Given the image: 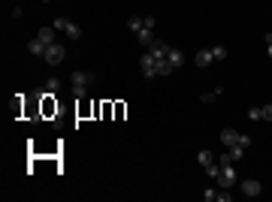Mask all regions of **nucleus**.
<instances>
[{
    "label": "nucleus",
    "mask_w": 272,
    "mask_h": 202,
    "mask_svg": "<svg viewBox=\"0 0 272 202\" xmlns=\"http://www.w3.org/2000/svg\"><path fill=\"white\" fill-rule=\"evenodd\" d=\"M221 90H224V88H215V90H209V94H203L199 100H203V103H215L218 97H221Z\"/></svg>",
    "instance_id": "obj_17"
},
{
    "label": "nucleus",
    "mask_w": 272,
    "mask_h": 202,
    "mask_svg": "<svg viewBox=\"0 0 272 202\" xmlns=\"http://www.w3.org/2000/svg\"><path fill=\"white\" fill-rule=\"evenodd\" d=\"M266 45H269V48H266V54L272 58V33H266Z\"/></svg>",
    "instance_id": "obj_21"
},
{
    "label": "nucleus",
    "mask_w": 272,
    "mask_h": 202,
    "mask_svg": "<svg viewBox=\"0 0 272 202\" xmlns=\"http://www.w3.org/2000/svg\"><path fill=\"white\" fill-rule=\"evenodd\" d=\"M163 61H167L173 69H181V67H185V54H181L178 48H173V45H170V51H167V58H163Z\"/></svg>",
    "instance_id": "obj_7"
},
{
    "label": "nucleus",
    "mask_w": 272,
    "mask_h": 202,
    "mask_svg": "<svg viewBox=\"0 0 272 202\" xmlns=\"http://www.w3.org/2000/svg\"><path fill=\"white\" fill-rule=\"evenodd\" d=\"M64 58H67V51H64V45H61V43L49 45V48H46V54H43V61H46V64H51V67H58Z\"/></svg>",
    "instance_id": "obj_4"
},
{
    "label": "nucleus",
    "mask_w": 272,
    "mask_h": 202,
    "mask_svg": "<svg viewBox=\"0 0 272 202\" xmlns=\"http://www.w3.org/2000/svg\"><path fill=\"white\" fill-rule=\"evenodd\" d=\"M127 27H130L133 33H139V30L145 27V18H139V15H133V18H127Z\"/></svg>",
    "instance_id": "obj_15"
},
{
    "label": "nucleus",
    "mask_w": 272,
    "mask_h": 202,
    "mask_svg": "<svg viewBox=\"0 0 272 202\" xmlns=\"http://www.w3.org/2000/svg\"><path fill=\"white\" fill-rule=\"evenodd\" d=\"M46 48H49V45H46L43 40H36V36L27 43V51H30V54H36V58H43V54H46Z\"/></svg>",
    "instance_id": "obj_10"
},
{
    "label": "nucleus",
    "mask_w": 272,
    "mask_h": 202,
    "mask_svg": "<svg viewBox=\"0 0 272 202\" xmlns=\"http://www.w3.org/2000/svg\"><path fill=\"white\" fill-rule=\"evenodd\" d=\"M248 118H251V121H263V118H260V106H254L251 112H248Z\"/></svg>",
    "instance_id": "obj_20"
},
{
    "label": "nucleus",
    "mask_w": 272,
    "mask_h": 202,
    "mask_svg": "<svg viewBox=\"0 0 272 202\" xmlns=\"http://www.w3.org/2000/svg\"><path fill=\"white\" fill-rule=\"evenodd\" d=\"M239 130H233V127H224V130H221V145H224V148H233V145L236 142H239Z\"/></svg>",
    "instance_id": "obj_8"
},
{
    "label": "nucleus",
    "mask_w": 272,
    "mask_h": 202,
    "mask_svg": "<svg viewBox=\"0 0 272 202\" xmlns=\"http://www.w3.org/2000/svg\"><path fill=\"white\" fill-rule=\"evenodd\" d=\"M54 30H64L70 40H79V36H82V27H79V24H73L70 18H64V15H61V18H54Z\"/></svg>",
    "instance_id": "obj_3"
},
{
    "label": "nucleus",
    "mask_w": 272,
    "mask_h": 202,
    "mask_svg": "<svg viewBox=\"0 0 272 202\" xmlns=\"http://www.w3.org/2000/svg\"><path fill=\"white\" fill-rule=\"evenodd\" d=\"M36 40H43L46 45H54V27H40V30H36Z\"/></svg>",
    "instance_id": "obj_9"
},
{
    "label": "nucleus",
    "mask_w": 272,
    "mask_h": 202,
    "mask_svg": "<svg viewBox=\"0 0 272 202\" xmlns=\"http://www.w3.org/2000/svg\"><path fill=\"white\" fill-rule=\"evenodd\" d=\"M43 3H51V0H43Z\"/></svg>",
    "instance_id": "obj_22"
},
{
    "label": "nucleus",
    "mask_w": 272,
    "mask_h": 202,
    "mask_svg": "<svg viewBox=\"0 0 272 202\" xmlns=\"http://www.w3.org/2000/svg\"><path fill=\"white\" fill-rule=\"evenodd\" d=\"M148 51L154 54V58H167V51H170V45L163 43V40H154V43L148 45Z\"/></svg>",
    "instance_id": "obj_11"
},
{
    "label": "nucleus",
    "mask_w": 272,
    "mask_h": 202,
    "mask_svg": "<svg viewBox=\"0 0 272 202\" xmlns=\"http://www.w3.org/2000/svg\"><path fill=\"white\" fill-rule=\"evenodd\" d=\"M139 69H142V76H145V79H154V76H160V61L154 58L151 51H145V54H142V61H139Z\"/></svg>",
    "instance_id": "obj_2"
},
{
    "label": "nucleus",
    "mask_w": 272,
    "mask_h": 202,
    "mask_svg": "<svg viewBox=\"0 0 272 202\" xmlns=\"http://www.w3.org/2000/svg\"><path fill=\"white\" fill-rule=\"evenodd\" d=\"M154 27H142L139 33H136V40H139V45H151L154 43V33H151Z\"/></svg>",
    "instance_id": "obj_13"
},
{
    "label": "nucleus",
    "mask_w": 272,
    "mask_h": 202,
    "mask_svg": "<svg viewBox=\"0 0 272 202\" xmlns=\"http://www.w3.org/2000/svg\"><path fill=\"white\" fill-rule=\"evenodd\" d=\"M260 118L263 121H272V106H260Z\"/></svg>",
    "instance_id": "obj_19"
},
{
    "label": "nucleus",
    "mask_w": 272,
    "mask_h": 202,
    "mask_svg": "<svg viewBox=\"0 0 272 202\" xmlns=\"http://www.w3.org/2000/svg\"><path fill=\"white\" fill-rule=\"evenodd\" d=\"M203 199H206V202H218V190H215V187H206V190H203Z\"/></svg>",
    "instance_id": "obj_18"
},
{
    "label": "nucleus",
    "mask_w": 272,
    "mask_h": 202,
    "mask_svg": "<svg viewBox=\"0 0 272 202\" xmlns=\"http://www.w3.org/2000/svg\"><path fill=\"white\" fill-rule=\"evenodd\" d=\"M194 61H197V67H212V64H215V61H212V51H209V48H199Z\"/></svg>",
    "instance_id": "obj_12"
},
{
    "label": "nucleus",
    "mask_w": 272,
    "mask_h": 202,
    "mask_svg": "<svg viewBox=\"0 0 272 202\" xmlns=\"http://www.w3.org/2000/svg\"><path fill=\"white\" fill-rule=\"evenodd\" d=\"M239 190H242L248 199H254V196H260V190H263V187H260V181H257V178H245L242 184H239Z\"/></svg>",
    "instance_id": "obj_6"
},
{
    "label": "nucleus",
    "mask_w": 272,
    "mask_h": 202,
    "mask_svg": "<svg viewBox=\"0 0 272 202\" xmlns=\"http://www.w3.org/2000/svg\"><path fill=\"white\" fill-rule=\"evenodd\" d=\"M97 82V76H94V72H88V69H76V72H73V76H70V88H73V97H85L88 94V88L91 85H94Z\"/></svg>",
    "instance_id": "obj_1"
},
{
    "label": "nucleus",
    "mask_w": 272,
    "mask_h": 202,
    "mask_svg": "<svg viewBox=\"0 0 272 202\" xmlns=\"http://www.w3.org/2000/svg\"><path fill=\"white\" fill-rule=\"evenodd\" d=\"M215 181H218V187H233V184H236V169H233V163H224Z\"/></svg>",
    "instance_id": "obj_5"
},
{
    "label": "nucleus",
    "mask_w": 272,
    "mask_h": 202,
    "mask_svg": "<svg viewBox=\"0 0 272 202\" xmlns=\"http://www.w3.org/2000/svg\"><path fill=\"white\" fill-rule=\"evenodd\" d=\"M197 163H199L203 169H209V166H215V154H212V151H199V154H197Z\"/></svg>",
    "instance_id": "obj_14"
},
{
    "label": "nucleus",
    "mask_w": 272,
    "mask_h": 202,
    "mask_svg": "<svg viewBox=\"0 0 272 202\" xmlns=\"http://www.w3.org/2000/svg\"><path fill=\"white\" fill-rule=\"evenodd\" d=\"M209 51H212V61H224L227 58V48L224 45H212Z\"/></svg>",
    "instance_id": "obj_16"
}]
</instances>
